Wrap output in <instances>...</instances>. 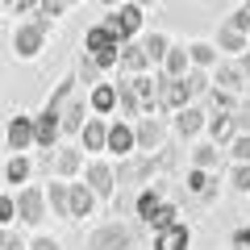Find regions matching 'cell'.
Wrapping results in <instances>:
<instances>
[{"label":"cell","mask_w":250,"mask_h":250,"mask_svg":"<svg viewBox=\"0 0 250 250\" xmlns=\"http://www.w3.org/2000/svg\"><path fill=\"white\" fill-rule=\"evenodd\" d=\"M71 4H80V0H67V9H71Z\"/></svg>","instance_id":"obj_49"},{"label":"cell","mask_w":250,"mask_h":250,"mask_svg":"<svg viewBox=\"0 0 250 250\" xmlns=\"http://www.w3.org/2000/svg\"><path fill=\"white\" fill-rule=\"evenodd\" d=\"M205 104H208V113H233V108H238V96L213 83V88H208V96H205Z\"/></svg>","instance_id":"obj_31"},{"label":"cell","mask_w":250,"mask_h":250,"mask_svg":"<svg viewBox=\"0 0 250 250\" xmlns=\"http://www.w3.org/2000/svg\"><path fill=\"white\" fill-rule=\"evenodd\" d=\"M229 188H233V192H242V196H250V163H233Z\"/></svg>","instance_id":"obj_34"},{"label":"cell","mask_w":250,"mask_h":250,"mask_svg":"<svg viewBox=\"0 0 250 250\" xmlns=\"http://www.w3.org/2000/svg\"><path fill=\"white\" fill-rule=\"evenodd\" d=\"M50 29H54V17H46V13H34L29 21H17V29H13V54L17 59H38L46 38H50Z\"/></svg>","instance_id":"obj_1"},{"label":"cell","mask_w":250,"mask_h":250,"mask_svg":"<svg viewBox=\"0 0 250 250\" xmlns=\"http://www.w3.org/2000/svg\"><path fill=\"white\" fill-rule=\"evenodd\" d=\"M0 9H4V0H0Z\"/></svg>","instance_id":"obj_50"},{"label":"cell","mask_w":250,"mask_h":250,"mask_svg":"<svg viewBox=\"0 0 250 250\" xmlns=\"http://www.w3.org/2000/svg\"><path fill=\"white\" fill-rule=\"evenodd\" d=\"M4 9H17V0H4Z\"/></svg>","instance_id":"obj_46"},{"label":"cell","mask_w":250,"mask_h":250,"mask_svg":"<svg viewBox=\"0 0 250 250\" xmlns=\"http://www.w3.org/2000/svg\"><path fill=\"white\" fill-rule=\"evenodd\" d=\"M38 13H46V17H62L67 13V0H42V9Z\"/></svg>","instance_id":"obj_42"},{"label":"cell","mask_w":250,"mask_h":250,"mask_svg":"<svg viewBox=\"0 0 250 250\" xmlns=\"http://www.w3.org/2000/svg\"><path fill=\"white\" fill-rule=\"evenodd\" d=\"M233 129L238 134H250V100H238V108H233Z\"/></svg>","instance_id":"obj_38"},{"label":"cell","mask_w":250,"mask_h":250,"mask_svg":"<svg viewBox=\"0 0 250 250\" xmlns=\"http://www.w3.org/2000/svg\"><path fill=\"white\" fill-rule=\"evenodd\" d=\"M92 208H96V192L88 184H71V221L92 217Z\"/></svg>","instance_id":"obj_25"},{"label":"cell","mask_w":250,"mask_h":250,"mask_svg":"<svg viewBox=\"0 0 250 250\" xmlns=\"http://www.w3.org/2000/svg\"><path fill=\"white\" fill-rule=\"evenodd\" d=\"M167 80H184L188 71H192V54H188V46H171L167 50V59H163V67H159Z\"/></svg>","instance_id":"obj_20"},{"label":"cell","mask_w":250,"mask_h":250,"mask_svg":"<svg viewBox=\"0 0 250 250\" xmlns=\"http://www.w3.org/2000/svg\"><path fill=\"white\" fill-rule=\"evenodd\" d=\"M175 134L179 138H196L200 129H208V108H200V104H188V108H179L175 113Z\"/></svg>","instance_id":"obj_11"},{"label":"cell","mask_w":250,"mask_h":250,"mask_svg":"<svg viewBox=\"0 0 250 250\" xmlns=\"http://www.w3.org/2000/svg\"><path fill=\"white\" fill-rule=\"evenodd\" d=\"M4 138H9V150H13V154H25L29 146H34V117H25V113L9 117V129H4Z\"/></svg>","instance_id":"obj_10"},{"label":"cell","mask_w":250,"mask_h":250,"mask_svg":"<svg viewBox=\"0 0 250 250\" xmlns=\"http://www.w3.org/2000/svg\"><path fill=\"white\" fill-rule=\"evenodd\" d=\"M229 242H233V250H250V225H238L229 233Z\"/></svg>","instance_id":"obj_40"},{"label":"cell","mask_w":250,"mask_h":250,"mask_svg":"<svg viewBox=\"0 0 250 250\" xmlns=\"http://www.w3.org/2000/svg\"><path fill=\"white\" fill-rule=\"evenodd\" d=\"M46 205H50V213L59 217V221H71V184L54 179V184L46 188Z\"/></svg>","instance_id":"obj_19"},{"label":"cell","mask_w":250,"mask_h":250,"mask_svg":"<svg viewBox=\"0 0 250 250\" xmlns=\"http://www.w3.org/2000/svg\"><path fill=\"white\" fill-rule=\"evenodd\" d=\"M163 205H167V200H163V188H159V184H146L142 192L134 196V213L142 217V225H150V221H154V213H159Z\"/></svg>","instance_id":"obj_17"},{"label":"cell","mask_w":250,"mask_h":250,"mask_svg":"<svg viewBox=\"0 0 250 250\" xmlns=\"http://www.w3.org/2000/svg\"><path fill=\"white\" fill-rule=\"evenodd\" d=\"M38 9H42V0H17V9H13V13H17V17H34Z\"/></svg>","instance_id":"obj_43"},{"label":"cell","mask_w":250,"mask_h":250,"mask_svg":"<svg viewBox=\"0 0 250 250\" xmlns=\"http://www.w3.org/2000/svg\"><path fill=\"white\" fill-rule=\"evenodd\" d=\"M100 25H104L108 34L117 38V42H129V38L142 29V4H138V0H129V4H117V9H108V17L100 21Z\"/></svg>","instance_id":"obj_3"},{"label":"cell","mask_w":250,"mask_h":250,"mask_svg":"<svg viewBox=\"0 0 250 250\" xmlns=\"http://www.w3.org/2000/svg\"><path fill=\"white\" fill-rule=\"evenodd\" d=\"M13 221H17V196L0 192V225H13Z\"/></svg>","instance_id":"obj_39"},{"label":"cell","mask_w":250,"mask_h":250,"mask_svg":"<svg viewBox=\"0 0 250 250\" xmlns=\"http://www.w3.org/2000/svg\"><path fill=\"white\" fill-rule=\"evenodd\" d=\"M213 83H217V88H225V92H233V96H238V92H242V88L250 83V75L242 71V62H217V67H213Z\"/></svg>","instance_id":"obj_15"},{"label":"cell","mask_w":250,"mask_h":250,"mask_svg":"<svg viewBox=\"0 0 250 250\" xmlns=\"http://www.w3.org/2000/svg\"><path fill=\"white\" fill-rule=\"evenodd\" d=\"M221 146L217 142H200V146H192V167H200V171H217L221 167Z\"/></svg>","instance_id":"obj_26"},{"label":"cell","mask_w":250,"mask_h":250,"mask_svg":"<svg viewBox=\"0 0 250 250\" xmlns=\"http://www.w3.org/2000/svg\"><path fill=\"white\" fill-rule=\"evenodd\" d=\"M192 100L196 96L188 92L184 80H167V75H163V113H179V108H188Z\"/></svg>","instance_id":"obj_18"},{"label":"cell","mask_w":250,"mask_h":250,"mask_svg":"<svg viewBox=\"0 0 250 250\" xmlns=\"http://www.w3.org/2000/svg\"><path fill=\"white\" fill-rule=\"evenodd\" d=\"M175 221H179V208H175V205L167 200V205H163L159 213H154V221L146 225V229H150V233H159V229H167V225H175Z\"/></svg>","instance_id":"obj_35"},{"label":"cell","mask_w":250,"mask_h":250,"mask_svg":"<svg viewBox=\"0 0 250 250\" xmlns=\"http://www.w3.org/2000/svg\"><path fill=\"white\" fill-rule=\"evenodd\" d=\"M29 175H34V163H29L25 154H13V159L4 163V179H9V184H29Z\"/></svg>","instance_id":"obj_30"},{"label":"cell","mask_w":250,"mask_h":250,"mask_svg":"<svg viewBox=\"0 0 250 250\" xmlns=\"http://www.w3.org/2000/svg\"><path fill=\"white\" fill-rule=\"evenodd\" d=\"M88 104H92V113H113L117 108V83H96V88L88 92Z\"/></svg>","instance_id":"obj_28"},{"label":"cell","mask_w":250,"mask_h":250,"mask_svg":"<svg viewBox=\"0 0 250 250\" xmlns=\"http://www.w3.org/2000/svg\"><path fill=\"white\" fill-rule=\"evenodd\" d=\"M184 83H188V92L192 96H208V88H213V71H205V67H192V71L184 75Z\"/></svg>","instance_id":"obj_32"},{"label":"cell","mask_w":250,"mask_h":250,"mask_svg":"<svg viewBox=\"0 0 250 250\" xmlns=\"http://www.w3.org/2000/svg\"><path fill=\"white\" fill-rule=\"evenodd\" d=\"M188 54H192V67H205V71H213L217 62H221V59H217V54H221V50H217V42H192V46H188Z\"/></svg>","instance_id":"obj_29"},{"label":"cell","mask_w":250,"mask_h":250,"mask_svg":"<svg viewBox=\"0 0 250 250\" xmlns=\"http://www.w3.org/2000/svg\"><path fill=\"white\" fill-rule=\"evenodd\" d=\"M138 4H142V9H146V4H154V0H138Z\"/></svg>","instance_id":"obj_47"},{"label":"cell","mask_w":250,"mask_h":250,"mask_svg":"<svg viewBox=\"0 0 250 250\" xmlns=\"http://www.w3.org/2000/svg\"><path fill=\"white\" fill-rule=\"evenodd\" d=\"M225 154H229L233 163H250V134H238V138L229 142V150H225Z\"/></svg>","instance_id":"obj_36"},{"label":"cell","mask_w":250,"mask_h":250,"mask_svg":"<svg viewBox=\"0 0 250 250\" xmlns=\"http://www.w3.org/2000/svg\"><path fill=\"white\" fill-rule=\"evenodd\" d=\"M184 184H188V196H196V200H213V196H217V171L188 167Z\"/></svg>","instance_id":"obj_14"},{"label":"cell","mask_w":250,"mask_h":250,"mask_svg":"<svg viewBox=\"0 0 250 250\" xmlns=\"http://www.w3.org/2000/svg\"><path fill=\"white\" fill-rule=\"evenodd\" d=\"M88 250H134V229L125 221H104L96 233H92Z\"/></svg>","instance_id":"obj_7"},{"label":"cell","mask_w":250,"mask_h":250,"mask_svg":"<svg viewBox=\"0 0 250 250\" xmlns=\"http://www.w3.org/2000/svg\"><path fill=\"white\" fill-rule=\"evenodd\" d=\"M150 246L154 250H188V246H192V229H188L184 221H175V225H167V229L154 233Z\"/></svg>","instance_id":"obj_13"},{"label":"cell","mask_w":250,"mask_h":250,"mask_svg":"<svg viewBox=\"0 0 250 250\" xmlns=\"http://www.w3.org/2000/svg\"><path fill=\"white\" fill-rule=\"evenodd\" d=\"M75 75H80V83H88V92L96 88V83H104V80H100V75H104V71H100L96 62L88 59V54H80V67H75Z\"/></svg>","instance_id":"obj_33"},{"label":"cell","mask_w":250,"mask_h":250,"mask_svg":"<svg viewBox=\"0 0 250 250\" xmlns=\"http://www.w3.org/2000/svg\"><path fill=\"white\" fill-rule=\"evenodd\" d=\"M0 250H29V242L21 238L17 229H9V225H0Z\"/></svg>","instance_id":"obj_37"},{"label":"cell","mask_w":250,"mask_h":250,"mask_svg":"<svg viewBox=\"0 0 250 250\" xmlns=\"http://www.w3.org/2000/svg\"><path fill=\"white\" fill-rule=\"evenodd\" d=\"M134 138H138V154H159L167 142V125L159 117H142V121H134Z\"/></svg>","instance_id":"obj_8"},{"label":"cell","mask_w":250,"mask_h":250,"mask_svg":"<svg viewBox=\"0 0 250 250\" xmlns=\"http://www.w3.org/2000/svg\"><path fill=\"white\" fill-rule=\"evenodd\" d=\"M100 4H104V9H117V4H121V0H100Z\"/></svg>","instance_id":"obj_45"},{"label":"cell","mask_w":250,"mask_h":250,"mask_svg":"<svg viewBox=\"0 0 250 250\" xmlns=\"http://www.w3.org/2000/svg\"><path fill=\"white\" fill-rule=\"evenodd\" d=\"M83 184L96 192V200H108V205H113V196H117V171H113V163L92 159L88 167H83Z\"/></svg>","instance_id":"obj_6"},{"label":"cell","mask_w":250,"mask_h":250,"mask_svg":"<svg viewBox=\"0 0 250 250\" xmlns=\"http://www.w3.org/2000/svg\"><path fill=\"white\" fill-rule=\"evenodd\" d=\"M88 100H83V96H71V100H67V104H62V134H67V138H80L83 134V125H88Z\"/></svg>","instance_id":"obj_12"},{"label":"cell","mask_w":250,"mask_h":250,"mask_svg":"<svg viewBox=\"0 0 250 250\" xmlns=\"http://www.w3.org/2000/svg\"><path fill=\"white\" fill-rule=\"evenodd\" d=\"M217 50H221V54H246V50H250V38L225 21V25L217 29Z\"/></svg>","instance_id":"obj_24"},{"label":"cell","mask_w":250,"mask_h":250,"mask_svg":"<svg viewBox=\"0 0 250 250\" xmlns=\"http://www.w3.org/2000/svg\"><path fill=\"white\" fill-rule=\"evenodd\" d=\"M83 171V146H59L54 150V175L59 179H75Z\"/></svg>","instance_id":"obj_16"},{"label":"cell","mask_w":250,"mask_h":250,"mask_svg":"<svg viewBox=\"0 0 250 250\" xmlns=\"http://www.w3.org/2000/svg\"><path fill=\"white\" fill-rule=\"evenodd\" d=\"M104 150H113L117 159H129V154H138L134 125H129V121H108V146H104Z\"/></svg>","instance_id":"obj_9"},{"label":"cell","mask_w":250,"mask_h":250,"mask_svg":"<svg viewBox=\"0 0 250 250\" xmlns=\"http://www.w3.org/2000/svg\"><path fill=\"white\" fill-rule=\"evenodd\" d=\"M142 50H146V59H150V71H154V67H163V59H167L171 38L154 29V34H146V38H142Z\"/></svg>","instance_id":"obj_27"},{"label":"cell","mask_w":250,"mask_h":250,"mask_svg":"<svg viewBox=\"0 0 250 250\" xmlns=\"http://www.w3.org/2000/svg\"><path fill=\"white\" fill-rule=\"evenodd\" d=\"M80 146L83 150H104L108 146V121L104 117H88V125H83V134H80Z\"/></svg>","instance_id":"obj_23"},{"label":"cell","mask_w":250,"mask_h":250,"mask_svg":"<svg viewBox=\"0 0 250 250\" xmlns=\"http://www.w3.org/2000/svg\"><path fill=\"white\" fill-rule=\"evenodd\" d=\"M238 62H242V71L250 75V54H238Z\"/></svg>","instance_id":"obj_44"},{"label":"cell","mask_w":250,"mask_h":250,"mask_svg":"<svg viewBox=\"0 0 250 250\" xmlns=\"http://www.w3.org/2000/svg\"><path fill=\"white\" fill-rule=\"evenodd\" d=\"M29 250H62V246H59V238H50V233H38V238L29 242Z\"/></svg>","instance_id":"obj_41"},{"label":"cell","mask_w":250,"mask_h":250,"mask_svg":"<svg viewBox=\"0 0 250 250\" xmlns=\"http://www.w3.org/2000/svg\"><path fill=\"white\" fill-rule=\"evenodd\" d=\"M150 71V59H146L142 42H125L121 46V75H142Z\"/></svg>","instance_id":"obj_21"},{"label":"cell","mask_w":250,"mask_h":250,"mask_svg":"<svg viewBox=\"0 0 250 250\" xmlns=\"http://www.w3.org/2000/svg\"><path fill=\"white\" fill-rule=\"evenodd\" d=\"M121 46L125 42H117L104 25H92L88 34H83V54L96 62L100 71H121Z\"/></svg>","instance_id":"obj_2"},{"label":"cell","mask_w":250,"mask_h":250,"mask_svg":"<svg viewBox=\"0 0 250 250\" xmlns=\"http://www.w3.org/2000/svg\"><path fill=\"white\" fill-rule=\"evenodd\" d=\"M46 188H38V184H25L17 192V221L21 225H42L46 221Z\"/></svg>","instance_id":"obj_5"},{"label":"cell","mask_w":250,"mask_h":250,"mask_svg":"<svg viewBox=\"0 0 250 250\" xmlns=\"http://www.w3.org/2000/svg\"><path fill=\"white\" fill-rule=\"evenodd\" d=\"M242 9H246V17H250V4H242ZM246 34H250V29H246Z\"/></svg>","instance_id":"obj_48"},{"label":"cell","mask_w":250,"mask_h":250,"mask_svg":"<svg viewBox=\"0 0 250 250\" xmlns=\"http://www.w3.org/2000/svg\"><path fill=\"white\" fill-rule=\"evenodd\" d=\"M208 138H213L221 150H229V142L238 138V129H233V117H229V113H208Z\"/></svg>","instance_id":"obj_22"},{"label":"cell","mask_w":250,"mask_h":250,"mask_svg":"<svg viewBox=\"0 0 250 250\" xmlns=\"http://www.w3.org/2000/svg\"><path fill=\"white\" fill-rule=\"evenodd\" d=\"M59 138H62V113L42 104V113L34 117V146L38 150H59Z\"/></svg>","instance_id":"obj_4"}]
</instances>
